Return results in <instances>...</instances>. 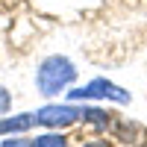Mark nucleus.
I'll return each mask as SVG.
<instances>
[{"mask_svg": "<svg viewBox=\"0 0 147 147\" xmlns=\"http://www.w3.org/2000/svg\"><path fill=\"white\" fill-rule=\"evenodd\" d=\"M77 77H80L77 65L68 56L53 53V56H44L35 68V88L41 97H59V94H68V88H74Z\"/></svg>", "mask_w": 147, "mask_h": 147, "instance_id": "obj_1", "label": "nucleus"}, {"mask_svg": "<svg viewBox=\"0 0 147 147\" xmlns=\"http://www.w3.org/2000/svg\"><path fill=\"white\" fill-rule=\"evenodd\" d=\"M68 103H94V100H106V103H118V106H127L132 100V94L127 88H121V85H115L112 80L106 77H94L88 80L85 85H74V88H68Z\"/></svg>", "mask_w": 147, "mask_h": 147, "instance_id": "obj_2", "label": "nucleus"}, {"mask_svg": "<svg viewBox=\"0 0 147 147\" xmlns=\"http://www.w3.org/2000/svg\"><path fill=\"white\" fill-rule=\"evenodd\" d=\"M91 103H44L41 109H35V127L44 129H65L74 124H85Z\"/></svg>", "mask_w": 147, "mask_h": 147, "instance_id": "obj_3", "label": "nucleus"}, {"mask_svg": "<svg viewBox=\"0 0 147 147\" xmlns=\"http://www.w3.org/2000/svg\"><path fill=\"white\" fill-rule=\"evenodd\" d=\"M35 127V112H21V115H3L0 118V136H24Z\"/></svg>", "mask_w": 147, "mask_h": 147, "instance_id": "obj_4", "label": "nucleus"}, {"mask_svg": "<svg viewBox=\"0 0 147 147\" xmlns=\"http://www.w3.org/2000/svg\"><path fill=\"white\" fill-rule=\"evenodd\" d=\"M30 147H68V138L62 136V129H47L41 136L30 138Z\"/></svg>", "mask_w": 147, "mask_h": 147, "instance_id": "obj_5", "label": "nucleus"}, {"mask_svg": "<svg viewBox=\"0 0 147 147\" xmlns=\"http://www.w3.org/2000/svg\"><path fill=\"white\" fill-rule=\"evenodd\" d=\"M9 109H12V94H9V88L0 85V118L9 115Z\"/></svg>", "mask_w": 147, "mask_h": 147, "instance_id": "obj_6", "label": "nucleus"}, {"mask_svg": "<svg viewBox=\"0 0 147 147\" xmlns=\"http://www.w3.org/2000/svg\"><path fill=\"white\" fill-rule=\"evenodd\" d=\"M0 147H30V138H21V136H9Z\"/></svg>", "mask_w": 147, "mask_h": 147, "instance_id": "obj_7", "label": "nucleus"}, {"mask_svg": "<svg viewBox=\"0 0 147 147\" xmlns=\"http://www.w3.org/2000/svg\"><path fill=\"white\" fill-rule=\"evenodd\" d=\"M82 147H112L109 141H88V144H82Z\"/></svg>", "mask_w": 147, "mask_h": 147, "instance_id": "obj_8", "label": "nucleus"}]
</instances>
